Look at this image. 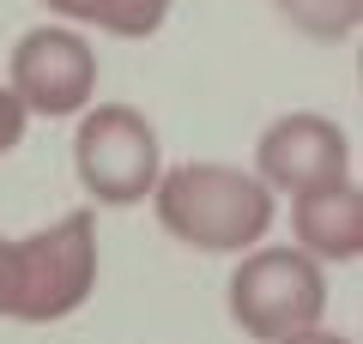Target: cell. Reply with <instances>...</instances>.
Segmentation results:
<instances>
[{
	"instance_id": "12",
	"label": "cell",
	"mask_w": 363,
	"mask_h": 344,
	"mask_svg": "<svg viewBox=\"0 0 363 344\" xmlns=\"http://www.w3.org/2000/svg\"><path fill=\"white\" fill-rule=\"evenodd\" d=\"M279 344H351V338H339V332H321V326H303V332H291V338H279Z\"/></svg>"
},
{
	"instance_id": "3",
	"label": "cell",
	"mask_w": 363,
	"mask_h": 344,
	"mask_svg": "<svg viewBox=\"0 0 363 344\" xmlns=\"http://www.w3.org/2000/svg\"><path fill=\"white\" fill-rule=\"evenodd\" d=\"M91 290H97V212H67L18 242L13 320H30V326L67 320L91 302Z\"/></svg>"
},
{
	"instance_id": "11",
	"label": "cell",
	"mask_w": 363,
	"mask_h": 344,
	"mask_svg": "<svg viewBox=\"0 0 363 344\" xmlns=\"http://www.w3.org/2000/svg\"><path fill=\"white\" fill-rule=\"evenodd\" d=\"M13 296H18V242L0 236V320H13Z\"/></svg>"
},
{
	"instance_id": "7",
	"label": "cell",
	"mask_w": 363,
	"mask_h": 344,
	"mask_svg": "<svg viewBox=\"0 0 363 344\" xmlns=\"http://www.w3.org/2000/svg\"><path fill=\"white\" fill-rule=\"evenodd\" d=\"M291 236L309 260H327V266H351L363 254V188L357 181H333V188H309L291 193Z\"/></svg>"
},
{
	"instance_id": "1",
	"label": "cell",
	"mask_w": 363,
	"mask_h": 344,
	"mask_svg": "<svg viewBox=\"0 0 363 344\" xmlns=\"http://www.w3.org/2000/svg\"><path fill=\"white\" fill-rule=\"evenodd\" d=\"M152 212L164 236H176L194 254H248L272 229L279 205L260 188V176L230 164H176L157 176Z\"/></svg>"
},
{
	"instance_id": "6",
	"label": "cell",
	"mask_w": 363,
	"mask_h": 344,
	"mask_svg": "<svg viewBox=\"0 0 363 344\" xmlns=\"http://www.w3.org/2000/svg\"><path fill=\"white\" fill-rule=\"evenodd\" d=\"M255 176L267 193H309L351 176V139L327 115H279L255 145Z\"/></svg>"
},
{
	"instance_id": "9",
	"label": "cell",
	"mask_w": 363,
	"mask_h": 344,
	"mask_svg": "<svg viewBox=\"0 0 363 344\" xmlns=\"http://www.w3.org/2000/svg\"><path fill=\"white\" fill-rule=\"evenodd\" d=\"M272 6L315 42H339L363 25V0H272Z\"/></svg>"
},
{
	"instance_id": "8",
	"label": "cell",
	"mask_w": 363,
	"mask_h": 344,
	"mask_svg": "<svg viewBox=\"0 0 363 344\" xmlns=\"http://www.w3.org/2000/svg\"><path fill=\"white\" fill-rule=\"evenodd\" d=\"M49 13L79 18V25H97L109 37H152L169 18V0H43Z\"/></svg>"
},
{
	"instance_id": "10",
	"label": "cell",
	"mask_w": 363,
	"mask_h": 344,
	"mask_svg": "<svg viewBox=\"0 0 363 344\" xmlns=\"http://www.w3.org/2000/svg\"><path fill=\"white\" fill-rule=\"evenodd\" d=\"M25 121H30V115H25V103H18L6 85H0V157L13 151L18 139H25Z\"/></svg>"
},
{
	"instance_id": "5",
	"label": "cell",
	"mask_w": 363,
	"mask_h": 344,
	"mask_svg": "<svg viewBox=\"0 0 363 344\" xmlns=\"http://www.w3.org/2000/svg\"><path fill=\"white\" fill-rule=\"evenodd\" d=\"M13 91L25 103V115H79L97 91V55L79 30L67 25H43V30H25L13 42Z\"/></svg>"
},
{
	"instance_id": "2",
	"label": "cell",
	"mask_w": 363,
	"mask_h": 344,
	"mask_svg": "<svg viewBox=\"0 0 363 344\" xmlns=\"http://www.w3.org/2000/svg\"><path fill=\"white\" fill-rule=\"evenodd\" d=\"M327 314V272L303 248H248L230 272V320L255 344H279Z\"/></svg>"
},
{
	"instance_id": "4",
	"label": "cell",
	"mask_w": 363,
	"mask_h": 344,
	"mask_svg": "<svg viewBox=\"0 0 363 344\" xmlns=\"http://www.w3.org/2000/svg\"><path fill=\"white\" fill-rule=\"evenodd\" d=\"M73 169L97 205H133L152 200L164 176V151H157L152 121L133 103H97L73 133Z\"/></svg>"
}]
</instances>
